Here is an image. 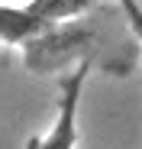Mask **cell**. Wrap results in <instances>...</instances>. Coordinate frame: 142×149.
<instances>
[{
  "label": "cell",
  "mask_w": 142,
  "mask_h": 149,
  "mask_svg": "<svg viewBox=\"0 0 142 149\" xmlns=\"http://www.w3.org/2000/svg\"><path fill=\"white\" fill-rule=\"evenodd\" d=\"M116 3H120V10H123V19H126L132 39L142 49V3H139V0H116Z\"/></svg>",
  "instance_id": "5b68a950"
},
{
  "label": "cell",
  "mask_w": 142,
  "mask_h": 149,
  "mask_svg": "<svg viewBox=\"0 0 142 149\" xmlns=\"http://www.w3.org/2000/svg\"><path fill=\"white\" fill-rule=\"evenodd\" d=\"M26 10L42 23H61L87 16L94 10V0H26Z\"/></svg>",
  "instance_id": "277c9868"
},
{
  "label": "cell",
  "mask_w": 142,
  "mask_h": 149,
  "mask_svg": "<svg viewBox=\"0 0 142 149\" xmlns=\"http://www.w3.org/2000/svg\"><path fill=\"white\" fill-rule=\"evenodd\" d=\"M87 78H90V58L78 62L71 68V74L61 81V97H58L52 127L39 136H32L26 143V149H78V110H81Z\"/></svg>",
  "instance_id": "7a4b0ae2"
},
{
  "label": "cell",
  "mask_w": 142,
  "mask_h": 149,
  "mask_svg": "<svg viewBox=\"0 0 142 149\" xmlns=\"http://www.w3.org/2000/svg\"><path fill=\"white\" fill-rule=\"evenodd\" d=\"M42 26H45V23L36 19L26 10V3H23V7L0 3V45H23L26 39H32Z\"/></svg>",
  "instance_id": "3957f363"
},
{
  "label": "cell",
  "mask_w": 142,
  "mask_h": 149,
  "mask_svg": "<svg viewBox=\"0 0 142 149\" xmlns=\"http://www.w3.org/2000/svg\"><path fill=\"white\" fill-rule=\"evenodd\" d=\"M97 45V29L78 19H61V23H45V26L23 42V62L32 74H49L68 65H78L90 58V49Z\"/></svg>",
  "instance_id": "6da1fadb"
}]
</instances>
